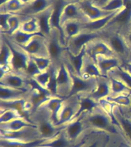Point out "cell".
Returning a JSON list of instances; mask_svg holds the SVG:
<instances>
[{"label": "cell", "mask_w": 131, "mask_h": 147, "mask_svg": "<svg viewBox=\"0 0 131 147\" xmlns=\"http://www.w3.org/2000/svg\"><path fill=\"white\" fill-rule=\"evenodd\" d=\"M80 117L82 118L88 129L120 136L119 129L115 125L110 113L101 104L92 112L84 113Z\"/></svg>", "instance_id": "1"}, {"label": "cell", "mask_w": 131, "mask_h": 147, "mask_svg": "<svg viewBox=\"0 0 131 147\" xmlns=\"http://www.w3.org/2000/svg\"><path fill=\"white\" fill-rule=\"evenodd\" d=\"M99 103L110 113L124 142L131 146V117L126 113L124 107L113 104L107 100H103Z\"/></svg>", "instance_id": "2"}, {"label": "cell", "mask_w": 131, "mask_h": 147, "mask_svg": "<svg viewBox=\"0 0 131 147\" xmlns=\"http://www.w3.org/2000/svg\"><path fill=\"white\" fill-rule=\"evenodd\" d=\"M29 119L36 125L40 138L45 140L55 137L64 128V126H56L51 118L50 113L41 107L30 114Z\"/></svg>", "instance_id": "3"}, {"label": "cell", "mask_w": 131, "mask_h": 147, "mask_svg": "<svg viewBox=\"0 0 131 147\" xmlns=\"http://www.w3.org/2000/svg\"><path fill=\"white\" fill-rule=\"evenodd\" d=\"M101 38L122 61H127L130 59L131 49L129 48L124 35L120 31L112 28L103 30Z\"/></svg>", "instance_id": "4"}, {"label": "cell", "mask_w": 131, "mask_h": 147, "mask_svg": "<svg viewBox=\"0 0 131 147\" xmlns=\"http://www.w3.org/2000/svg\"><path fill=\"white\" fill-rule=\"evenodd\" d=\"M47 38L48 54L52 64L58 67L64 59L66 43L59 30L52 28Z\"/></svg>", "instance_id": "5"}, {"label": "cell", "mask_w": 131, "mask_h": 147, "mask_svg": "<svg viewBox=\"0 0 131 147\" xmlns=\"http://www.w3.org/2000/svg\"><path fill=\"white\" fill-rule=\"evenodd\" d=\"M66 63V62H65ZM68 67L69 72L71 74L72 85L71 90L68 96L65 98H69L74 96H80V95H89L94 91L97 85V78H84L74 73L71 68V67L67 64Z\"/></svg>", "instance_id": "6"}, {"label": "cell", "mask_w": 131, "mask_h": 147, "mask_svg": "<svg viewBox=\"0 0 131 147\" xmlns=\"http://www.w3.org/2000/svg\"><path fill=\"white\" fill-rule=\"evenodd\" d=\"M1 35L4 37L5 40L9 44L12 52L11 63H10V69L11 71L15 73L19 74L25 76V70L28 60L30 58V55L26 53L20 46L11 41L5 34H1ZM26 77V76H25Z\"/></svg>", "instance_id": "7"}, {"label": "cell", "mask_w": 131, "mask_h": 147, "mask_svg": "<svg viewBox=\"0 0 131 147\" xmlns=\"http://www.w3.org/2000/svg\"><path fill=\"white\" fill-rule=\"evenodd\" d=\"M102 32H89L83 30L79 34L74 36L66 42V49L73 55H78L87 44L94 39L103 35Z\"/></svg>", "instance_id": "8"}, {"label": "cell", "mask_w": 131, "mask_h": 147, "mask_svg": "<svg viewBox=\"0 0 131 147\" xmlns=\"http://www.w3.org/2000/svg\"><path fill=\"white\" fill-rule=\"evenodd\" d=\"M110 134L89 129L83 135L74 147H107Z\"/></svg>", "instance_id": "9"}, {"label": "cell", "mask_w": 131, "mask_h": 147, "mask_svg": "<svg viewBox=\"0 0 131 147\" xmlns=\"http://www.w3.org/2000/svg\"><path fill=\"white\" fill-rule=\"evenodd\" d=\"M78 109V96L64 98L56 126L62 127L74 119Z\"/></svg>", "instance_id": "10"}, {"label": "cell", "mask_w": 131, "mask_h": 147, "mask_svg": "<svg viewBox=\"0 0 131 147\" xmlns=\"http://www.w3.org/2000/svg\"><path fill=\"white\" fill-rule=\"evenodd\" d=\"M20 47L31 57H49L47 38L42 34H37L27 45Z\"/></svg>", "instance_id": "11"}, {"label": "cell", "mask_w": 131, "mask_h": 147, "mask_svg": "<svg viewBox=\"0 0 131 147\" xmlns=\"http://www.w3.org/2000/svg\"><path fill=\"white\" fill-rule=\"evenodd\" d=\"M57 96L61 98L67 97L71 92L72 80L71 74L69 72L68 67H67L64 59L61 65L57 67Z\"/></svg>", "instance_id": "12"}, {"label": "cell", "mask_w": 131, "mask_h": 147, "mask_svg": "<svg viewBox=\"0 0 131 147\" xmlns=\"http://www.w3.org/2000/svg\"><path fill=\"white\" fill-rule=\"evenodd\" d=\"M68 21H79L83 23L88 22L78 2L66 3L62 8L59 19L61 28V25Z\"/></svg>", "instance_id": "13"}, {"label": "cell", "mask_w": 131, "mask_h": 147, "mask_svg": "<svg viewBox=\"0 0 131 147\" xmlns=\"http://www.w3.org/2000/svg\"><path fill=\"white\" fill-rule=\"evenodd\" d=\"M62 130L67 138L72 143L76 144L80 140V138L82 137L83 135L89 129L82 118L80 117L78 119H73L72 121L64 126Z\"/></svg>", "instance_id": "14"}, {"label": "cell", "mask_w": 131, "mask_h": 147, "mask_svg": "<svg viewBox=\"0 0 131 147\" xmlns=\"http://www.w3.org/2000/svg\"><path fill=\"white\" fill-rule=\"evenodd\" d=\"M86 53L88 56L96 59L98 56H108V57H117L107 44L103 41L101 37L94 39L85 46Z\"/></svg>", "instance_id": "15"}, {"label": "cell", "mask_w": 131, "mask_h": 147, "mask_svg": "<svg viewBox=\"0 0 131 147\" xmlns=\"http://www.w3.org/2000/svg\"><path fill=\"white\" fill-rule=\"evenodd\" d=\"M0 84L16 89H29V87L28 85L27 78L22 74L15 73L11 71L1 73Z\"/></svg>", "instance_id": "16"}, {"label": "cell", "mask_w": 131, "mask_h": 147, "mask_svg": "<svg viewBox=\"0 0 131 147\" xmlns=\"http://www.w3.org/2000/svg\"><path fill=\"white\" fill-rule=\"evenodd\" d=\"M78 3L80 5V9L85 17L87 18L88 22L104 18L108 15L111 14L110 12L105 11L100 7L95 5L92 1L90 0H81Z\"/></svg>", "instance_id": "17"}, {"label": "cell", "mask_w": 131, "mask_h": 147, "mask_svg": "<svg viewBox=\"0 0 131 147\" xmlns=\"http://www.w3.org/2000/svg\"><path fill=\"white\" fill-rule=\"evenodd\" d=\"M56 0H32L25 5L18 14L25 16H35L55 4Z\"/></svg>", "instance_id": "18"}, {"label": "cell", "mask_w": 131, "mask_h": 147, "mask_svg": "<svg viewBox=\"0 0 131 147\" xmlns=\"http://www.w3.org/2000/svg\"><path fill=\"white\" fill-rule=\"evenodd\" d=\"M110 81L108 77L101 76L97 78V85L96 88L89 96L97 102L105 100L110 96Z\"/></svg>", "instance_id": "19"}, {"label": "cell", "mask_w": 131, "mask_h": 147, "mask_svg": "<svg viewBox=\"0 0 131 147\" xmlns=\"http://www.w3.org/2000/svg\"><path fill=\"white\" fill-rule=\"evenodd\" d=\"M98 67L101 76L107 77L110 71L116 67L121 66V60L117 57H108V56H98L94 60Z\"/></svg>", "instance_id": "20"}, {"label": "cell", "mask_w": 131, "mask_h": 147, "mask_svg": "<svg viewBox=\"0 0 131 147\" xmlns=\"http://www.w3.org/2000/svg\"><path fill=\"white\" fill-rule=\"evenodd\" d=\"M29 89L21 90L0 84V100L11 101L26 98Z\"/></svg>", "instance_id": "21"}, {"label": "cell", "mask_w": 131, "mask_h": 147, "mask_svg": "<svg viewBox=\"0 0 131 147\" xmlns=\"http://www.w3.org/2000/svg\"><path fill=\"white\" fill-rule=\"evenodd\" d=\"M100 105L99 102H97L90 97L89 95H80L78 96V109L76 113L74 119H78L83 114L92 112Z\"/></svg>", "instance_id": "22"}, {"label": "cell", "mask_w": 131, "mask_h": 147, "mask_svg": "<svg viewBox=\"0 0 131 147\" xmlns=\"http://www.w3.org/2000/svg\"><path fill=\"white\" fill-rule=\"evenodd\" d=\"M85 55H86L85 48H83L82 51L78 55H73V54L68 51L66 49L64 61L69 66L71 67V68L73 70L74 72L79 76H80V72H81V68H82Z\"/></svg>", "instance_id": "23"}, {"label": "cell", "mask_w": 131, "mask_h": 147, "mask_svg": "<svg viewBox=\"0 0 131 147\" xmlns=\"http://www.w3.org/2000/svg\"><path fill=\"white\" fill-rule=\"evenodd\" d=\"M54 5L38 15L35 16L38 20L41 33L46 38L48 37V35L50 34L51 31L52 29L51 22V16H52L53 10H54Z\"/></svg>", "instance_id": "24"}, {"label": "cell", "mask_w": 131, "mask_h": 147, "mask_svg": "<svg viewBox=\"0 0 131 147\" xmlns=\"http://www.w3.org/2000/svg\"><path fill=\"white\" fill-rule=\"evenodd\" d=\"M80 76L84 78H96L101 76L96 61L90 56H88L87 53L84 59Z\"/></svg>", "instance_id": "25"}, {"label": "cell", "mask_w": 131, "mask_h": 147, "mask_svg": "<svg viewBox=\"0 0 131 147\" xmlns=\"http://www.w3.org/2000/svg\"><path fill=\"white\" fill-rule=\"evenodd\" d=\"M114 11L113 13L108 15L107 16H106L104 18H100L97 20L92 21V22H89L84 23L83 24V30L85 31H89V32H102L105 29L107 26L109 25V23L110 22V21L112 20L113 18L117 15L119 11Z\"/></svg>", "instance_id": "26"}, {"label": "cell", "mask_w": 131, "mask_h": 147, "mask_svg": "<svg viewBox=\"0 0 131 147\" xmlns=\"http://www.w3.org/2000/svg\"><path fill=\"white\" fill-rule=\"evenodd\" d=\"M63 102H64V98L59 96H52L41 106V107L45 108L50 113L51 118L55 125L57 124V117Z\"/></svg>", "instance_id": "27"}, {"label": "cell", "mask_w": 131, "mask_h": 147, "mask_svg": "<svg viewBox=\"0 0 131 147\" xmlns=\"http://www.w3.org/2000/svg\"><path fill=\"white\" fill-rule=\"evenodd\" d=\"M27 127H36V125L25 118H18L6 123L0 124V131L4 132H16L27 128Z\"/></svg>", "instance_id": "28"}, {"label": "cell", "mask_w": 131, "mask_h": 147, "mask_svg": "<svg viewBox=\"0 0 131 147\" xmlns=\"http://www.w3.org/2000/svg\"><path fill=\"white\" fill-rule=\"evenodd\" d=\"M44 139H37L34 140H13L1 139V147H41L45 142Z\"/></svg>", "instance_id": "29"}, {"label": "cell", "mask_w": 131, "mask_h": 147, "mask_svg": "<svg viewBox=\"0 0 131 147\" xmlns=\"http://www.w3.org/2000/svg\"><path fill=\"white\" fill-rule=\"evenodd\" d=\"M84 23L79 21H68L61 25L62 32L65 43L69 39L73 38L83 31Z\"/></svg>", "instance_id": "30"}, {"label": "cell", "mask_w": 131, "mask_h": 147, "mask_svg": "<svg viewBox=\"0 0 131 147\" xmlns=\"http://www.w3.org/2000/svg\"><path fill=\"white\" fill-rule=\"evenodd\" d=\"M12 52L11 49L7 41L5 40L4 37L1 35V44H0V69L10 70Z\"/></svg>", "instance_id": "31"}, {"label": "cell", "mask_w": 131, "mask_h": 147, "mask_svg": "<svg viewBox=\"0 0 131 147\" xmlns=\"http://www.w3.org/2000/svg\"><path fill=\"white\" fill-rule=\"evenodd\" d=\"M74 146L75 144L72 143L67 138L63 130H61V132L55 137L51 140H46L45 142L41 145L42 147H74Z\"/></svg>", "instance_id": "32"}, {"label": "cell", "mask_w": 131, "mask_h": 147, "mask_svg": "<svg viewBox=\"0 0 131 147\" xmlns=\"http://www.w3.org/2000/svg\"><path fill=\"white\" fill-rule=\"evenodd\" d=\"M19 29L28 34L41 33L40 25L36 16H28L21 25Z\"/></svg>", "instance_id": "33"}, {"label": "cell", "mask_w": 131, "mask_h": 147, "mask_svg": "<svg viewBox=\"0 0 131 147\" xmlns=\"http://www.w3.org/2000/svg\"><path fill=\"white\" fill-rule=\"evenodd\" d=\"M25 5L22 0H7L5 3L0 5V12L18 14Z\"/></svg>", "instance_id": "34"}, {"label": "cell", "mask_w": 131, "mask_h": 147, "mask_svg": "<svg viewBox=\"0 0 131 147\" xmlns=\"http://www.w3.org/2000/svg\"><path fill=\"white\" fill-rule=\"evenodd\" d=\"M41 34V33H38V34H28L25 32L21 31L20 29L17 30L16 32L12 33L11 35H6L11 41L14 43L18 45V46H25L30 41V40L33 38L37 34Z\"/></svg>", "instance_id": "35"}, {"label": "cell", "mask_w": 131, "mask_h": 147, "mask_svg": "<svg viewBox=\"0 0 131 147\" xmlns=\"http://www.w3.org/2000/svg\"><path fill=\"white\" fill-rule=\"evenodd\" d=\"M107 77H112L117 80H120L131 90V75L124 68H122L121 66L112 70L109 73Z\"/></svg>", "instance_id": "36"}, {"label": "cell", "mask_w": 131, "mask_h": 147, "mask_svg": "<svg viewBox=\"0 0 131 147\" xmlns=\"http://www.w3.org/2000/svg\"><path fill=\"white\" fill-rule=\"evenodd\" d=\"M110 81V96H117L120 94H130L131 95V90L120 80L112 77H108Z\"/></svg>", "instance_id": "37"}, {"label": "cell", "mask_w": 131, "mask_h": 147, "mask_svg": "<svg viewBox=\"0 0 131 147\" xmlns=\"http://www.w3.org/2000/svg\"><path fill=\"white\" fill-rule=\"evenodd\" d=\"M18 118H24L18 111L10 108H1L0 110V124L6 123Z\"/></svg>", "instance_id": "38"}, {"label": "cell", "mask_w": 131, "mask_h": 147, "mask_svg": "<svg viewBox=\"0 0 131 147\" xmlns=\"http://www.w3.org/2000/svg\"><path fill=\"white\" fill-rule=\"evenodd\" d=\"M28 17V16H22V15H20V14H12L9 19V32H7V34H5V35H11L16 31L19 29L23 22Z\"/></svg>", "instance_id": "39"}, {"label": "cell", "mask_w": 131, "mask_h": 147, "mask_svg": "<svg viewBox=\"0 0 131 147\" xmlns=\"http://www.w3.org/2000/svg\"><path fill=\"white\" fill-rule=\"evenodd\" d=\"M110 103L120 106L122 107H129L131 105V95L130 94H120L117 96H110L107 99Z\"/></svg>", "instance_id": "40"}, {"label": "cell", "mask_w": 131, "mask_h": 147, "mask_svg": "<svg viewBox=\"0 0 131 147\" xmlns=\"http://www.w3.org/2000/svg\"><path fill=\"white\" fill-rule=\"evenodd\" d=\"M57 67L54 64L51 65V77L46 89L48 90L54 96H57Z\"/></svg>", "instance_id": "41"}, {"label": "cell", "mask_w": 131, "mask_h": 147, "mask_svg": "<svg viewBox=\"0 0 131 147\" xmlns=\"http://www.w3.org/2000/svg\"><path fill=\"white\" fill-rule=\"evenodd\" d=\"M126 0H108L101 9L105 11L112 13L124 9L126 5Z\"/></svg>", "instance_id": "42"}, {"label": "cell", "mask_w": 131, "mask_h": 147, "mask_svg": "<svg viewBox=\"0 0 131 147\" xmlns=\"http://www.w3.org/2000/svg\"><path fill=\"white\" fill-rule=\"evenodd\" d=\"M41 73V71L38 69V66H37L36 63L34 62V61L32 59V57L30 56V58L28 60L27 64V67H26V70H25V76L28 78H33L35 76Z\"/></svg>", "instance_id": "43"}, {"label": "cell", "mask_w": 131, "mask_h": 147, "mask_svg": "<svg viewBox=\"0 0 131 147\" xmlns=\"http://www.w3.org/2000/svg\"><path fill=\"white\" fill-rule=\"evenodd\" d=\"M51 77V66L49 67V68L48 70H46L45 71H42L41 73L35 76L34 78H33L34 80H36L38 84H40L42 87L46 88L47 85H48L49 80H50Z\"/></svg>", "instance_id": "44"}, {"label": "cell", "mask_w": 131, "mask_h": 147, "mask_svg": "<svg viewBox=\"0 0 131 147\" xmlns=\"http://www.w3.org/2000/svg\"><path fill=\"white\" fill-rule=\"evenodd\" d=\"M32 59L34 60V62L36 63L37 66L38 67L41 72L45 71L49 68V67L51 65L52 62L49 57H32Z\"/></svg>", "instance_id": "45"}, {"label": "cell", "mask_w": 131, "mask_h": 147, "mask_svg": "<svg viewBox=\"0 0 131 147\" xmlns=\"http://www.w3.org/2000/svg\"><path fill=\"white\" fill-rule=\"evenodd\" d=\"M12 15L11 13L0 12V30L1 34H7L9 32V19Z\"/></svg>", "instance_id": "46"}, {"label": "cell", "mask_w": 131, "mask_h": 147, "mask_svg": "<svg viewBox=\"0 0 131 147\" xmlns=\"http://www.w3.org/2000/svg\"><path fill=\"white\" fill-rule=\"evenodd\" d=\"M124 35V38L126 41L127 45L131 49V25H129L128 27L120 32Z\"/></svg>", "instance_id": "47"}, {"label": "cell", "mask_w": 131, "mask_h": 147, "mask_svg": "<svg viewBox=\"0 0 131 147\" xmlns=\"http://www.w3.org/2000/svg\"><path fill=\"white\" fill-rule=\"evenodd\" d=\"M121 67L124 68L126 71H127L131 75V61L123 62L121 64Z\"/></svg>", "instance_id": "48"}, {"label": "cell", "mask_w": 131, "mask_h": 147, "mask_svg": "<svg viewBox=\"0 0 131 147\" xmlns=\"http://www.w3.org/2000/svg\"><path fill=\"white\" fill-rule=\"evenodd\" d=\"M107 1L108 0H94V2H93L95 5H97V6L101 8V7H103V5L107 3Z\"/></svg>", "instance_id": "49"}, {"label": "cell", "mask_w": 131, "mask_h": 147, "mask_svg": "<svg viewBox=\"0 0 131 147\" xmlns=\"http://www.w3.org/2000/svg\"><path fill=\"white\" fill-rule=\"evenodd\" d=\"M124 109L125 110V111L126 112V113H127V114H128L129 116L131 117V105L129 107H126V108L124 107Z\"/></svg>", "instance_id": "50"}, {"label": "cell", "mask_w": 131, "mask_h": 147, "mask_svg": "<svg viewBox=\"0 0 131 147\" xmlns=\"http://www.w3.org/2000/svg\"><path fill=\"white\" fill-rule=\"evenodd\" d=\"M117 147H131V146H130L129 144H127L126 142H122V143H120V144Z\"/></svg>", "instance_id": "51"}, {"label": "cell", "mask_w": 131, "mask_h": 147, "mask_svg": "<svg viewBox=\"0 0 131 147\" xmlns=\"http://www.w3.org/2000/svg\"><path fill=\"white\" fill-rule=\"evenodd\" d=\"M65 3H71V2H79L81 0H63Z\"/></svg>", "instance_id": "52"}, {"label": "cell", "mask_w": 131, "mask_h": 147, "mask_svg": "<svg viewBox=\"0 0 131 147\" xmlns=\"http://www.w3.org/2000/svg\"><path fill=\"white\" fill-rule=\"evenodd\" d=\"M22 2H24V3H25V4H26V3H28V2H31V1H32V0H22Z\"/></svg>", "instance_id": "53"}, {"label": "cell", "mask_w": 131, "mask_h": 147, "mask_svg": "<svg viewBox=\"0 0 131 147\" xmlns=\"http://www.w3.org/2000/svg\"><path fill=\"white\" fill-rule=\"evenodd\" d=\"M128 61H131V51H130V59H129Z\"/></svg>", "instance_id": "54"}, {"label": "cell", "mask_w": 131, "mask_h": 147, "mask_svg": "<svg viewBox=\"0 0 131 147\" xmlns=\"http://www.w3.org/2000/svg\"><path fill=\"white\" fill-rule=\"evenodd\" d=\"M90 1H92V2H94V0H90Z\"/></svg>", "instance_id": "55"}, {"label": "cell", "mask_w": 131, "mask_h": 147, "mask_svg": "<svg viewBox=\"0 0 131 147\" xmlns=\"http://www.w3.org/2000/svg\"><path fill=\"white\" fill-rule=\"evenodd\" d=\"M130 25H131V22H130Z\"/></svg>", "instance_id": "56"}, {"label": "cell", "mask_w": 131, "mask_h": 147, "mask_svg": "<svg viewBox=\"0 0 131 147\" xmlns=\"http://www.w3.org/2000/svg\"><path fill=\"white\" fill-rule=\"evenodd\" d=\"M130 2H131V0H130Z\"/></svg>", "instance_id": "57"}]
</instances>
